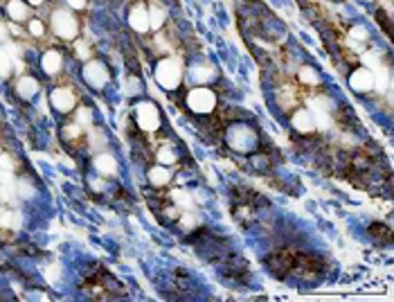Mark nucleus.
Returning <instances> with one entry per match:
<instances>
[{
	"label": "nucleus",
	"mask_w": 394,
	"mask_h": 302,
	"mask_svg": "<svg viewBox=\"0 0 394 302\" xmlns=\"http://www.w3.org/2000/svg\"><path fill=\"white\" fill-rule=\"evenodd\" d=\"M135 118H138V124L145 131H156L158 124H160V118H158V108L151 104V101H145V104H138L135 108Z\"/></svg>",
	"instance_id": "nucleus-5"
},
{
	"label": "nucleus",
	"mask_w": 394,
	"mask_h": 302,
	"mask_svg": "<svg viewBox=\"0 0 394 302\" xmlns=\"http://www.w3.org/2000/svg\"><path fill=\"white\" fill-rule=\"evenodd\" d=\"M61 66H63V56L56 50H50L43 54V70L48 75H56L61 70Z\"/></svg>",
	"instance_id": "nucleus-11"
},
{
	"label": "nucleus",
	"mask_w": 394,
	"mask_h": 302,
	"mask_svg": "<svg viewBox=\"0 0 394 302\" xmlns=\"http://www.w3.org/2000/svg\"><path fill=\"white\" fill-rule=\"evenodd\" d=\"M50 100H52V104H54L56 111H61V113L73 111V106H74V95H73V90H68V88L52 90Z\"/></svg>",
	"instance_id": "nucleus-8"
},
{
	"label": "nucleus",
	"mask_w": 394,
	"mask_h": 302,
	"mask_svg": "<svg viewBox=\"0 0 394 302\" xmlns=\"http://www.w3.org/2000/svg\"><path fill=\"white\" fill-rule=\"evenodd\" d=\"M162 23H165V11H162L160 7L149 9V27L158 29V27H162Z\"/></svg>",
	"instance_id": "nucleus-19"
},
{
	"label": "nucleus",
	"mask_w": 394,
	"mask_h": 302,
	"mask_svg": "<svg viewBox=\"0 0 394 302\" xmlns=\"http://www.w3.org/2000/svg\"><path fill=\"white\" fill-rule=\"evenodd\" d=\"M228 145L232 147L234 151H241V153H248L257 147V135L255 131L246 126V124H237L228 131Z\"/></svg>",
	"instance_id": "nucleus-1"
},
{
	"label": "nucleus",
	"mask_w": 394,
	"mask_h": 302,
	"mask_svg": "<svg viewBox=\"0 0 394 302\" xmlns=\"http://www.w3.org/2000/svg\"><path fill=\"white\" fill-rule=\"evenodd\" d=\"M0 212H2V210H0Z\"/></svg>",
	"instance_id": "nucleus-40"
},
{
	"label": "nucleus",
	"mask_w": 394,
	"mask_h": 302,
	"mask_svg": "<svg viewBox=\"0 0 394 302\" xmlns=\"http://www.w3.org/2000/svg\"><path fill=\"white\" fill-rule=\"evenodd\" d=\"M349 84H351V88L358 90V93H367V90H372V86H374L372 70H369V68H358L356 73H351Z\"/></svg>",
	"instance_id": "nucleus-7"
},
{
	"label": "nucleus",
	"mask_w": 394,
	"mask_h": 302,
	"mask_svg": "<svg viewBox=\"0 0 394 302\" xmlns=\"http://www.w3.org/2000/svg\"><path fill=\"white\" fill-rule=\"evenodd\" d=\"M95 169L99 174H104V176H113V174L117 172V162L108 151H104V153H99V156L95 158Z\"/></svg>",
	"instance_id": "nucleus-10"
},
{
	"label": "nucleus",
	"mask_w": 394,
	"mask_h": 302,
	"mask_svg": "<svg viewBox=\"0 0 394 302\" xmlns=\"http://www.w3.org/2000/svg\"><path fill=\"white\" fill-rule=\"evenodd\" d=\"M66 135H73V138L79 135V124H70V126L66 129Z\"/></svg>",
	"instance_id": "nucleus-34"
},
{
	"label": "nucleus",
	"mask_w": 394,
	"mask_h": 302,
	"mask_svg": "<svg viewBox=\"0 0 394 302\" xmlns=\"http://www.w3.org/2000/svg\"><path fill=\"white\" fill-rule=\"evenodd\" d=\"M29 32H32L34 36H43V23H41V21H32V23H29Z\"/></svg>",
	"instance_id": "nucleus-29"
},
{
	"label": "nucleus",
	"mask_w": 394,
	"mask_h": 302,
	"mask_svg": "<svg viewBox=\"0 0 394 302\" xmlns=\"http://www.w3.org/2000/svg\"><path fill=\"white\" fill-rule=\"evenodd\" d=\"M16 90L23 100H29V97H34L36 93H39V81L32 79V77H23V79H18Z\"/></svg>",
	"instance_id": "nucleus-12"
},
{
	"label": "nucleus",
	"mask_w": 394,
	"mask_h": 302,
	"mask_svg": "<svg viewBox=\"0 0 394 302\" xmlns=\"http://www.w3.org/2000/svg\"><path fill=\"white\" fill-rule=\"evenodd\" d=\"M172 199H173V203H176V205L185 207V210H192V207H194V199H192L187 192H183V190H173L172 192Z\"/></svg>",
	"instance_id": "nucleus-17"
},
{
	"label": "nucleus",
	"mask_w": 394,
	"mask_h": 302,
	"mask_svg": "<svg viewBox=\"0 0 394 302\" xmlns=\"http://www.w3.org/2000/svg\"><path fill=\"white\" fill-rule=\"evenodd\" d=\"M83 79L95 88H101L108 81V70H106V66L101 61H88L83 66Z\"/></svg>",
	"instance_id": "nucleus-6"
},
{
	"label": "nucleus",
	"mask_w": 394,
	"mask_h": 302,
	"mask_svg": "<svg viewBox=\"0 0 394 302\" xmlns=\"http://www.w3.org/2000/svg\"><path fill=\"white\" fill-rule=\"evenodd\" d=\"M93 190H97V192H101V190H104V185L99 183V178H93Z\"/></svg>",
	"instance_id": "nucleus-36"
},
{
	"label": "nucleus",
	"mask_w": 394,
	"mask_h": 302,
	"mask_svg": "<svg viewBox=\"0 0 394 302\" xmlns=\"http://www.w3.org/2000/svg\"><path fill=\"white\" fill-rule=\"evenodd\" d=\"M0 169H2V172H11V169H14V160H11L9 156H2V153H0Z\"/></svg>",
	"instance_id": "nucleus-27"
},
{
	"label": "nucleus",
	"mask_w": 394,
	"mask_h": 302,
	"mask_svg": "<svg viewBox=\"0 0 394 302\" xmlns=\"http://www.w3.org/2000/svg\"><path fill=\"white\" fill-rule=\"evenodd\" d=\"M21 217L16 212H0V226L2 228H18Z\"/></svg>",
	"instance_id": "nucleus-20"
},
{
	"label": "nucleus",
	"mask_w": 394,
	"mask_h": 302,
	"mask_svg": "<svg viewBox=\"0 0 394 302\" xmlns=\"http://www.w3.org/2000/svg\"><path fill=\"white\" fill-rule=\"evenodd\" d=\"M11 63H14V59H11V54L7 52V48H0V77H7V75H9Z\"/></svg>",
	"instance_id": "nucleus-18"
},
{
	"label": "nucleus",
	"mask_w": 394,
	"mask_h": 302,
	"mask_svg": "<svg viewBox=\"0 0 394 302\" xmlns=\"http://www.w3.org/2000/svg\"><path fill=\"white\" fill-rule=\"evenodd\" d=\"M293 126L297 131H302V133L316 129L313 118H311V111H297V113H295V115H293Z\"/></svg>",
	"instance_id": "nucleus-13"
},
{
	"label": "nucleus",
	"mask_w": 394,
	"mask_h": 302,
	"mask_svg": "<svg viewBox=\"0 0 394 302\" xmlns=\"http://www.w3.org/2000/svg\"><path fill=\"white\" fill-rule=\"evenodd\" d=\"M363 61H365V68L376 70V68H381V52H365V54H363Z\"/></svg>",
	"instance_id": "nucleus-21"
},
{
	"label": "nucleus",
	"mask_w": 394,
	"mask_h": 302,
	"mask_svg": "<svg viewBox=\"0 0 394 302\" xmlns=\"http://www.w3.org/2000/svg\"><path fill=\"white\" fill-rule=\"evenodd\" d=\"M180 77H183V70H180V63L176 59H162L156 68V81L162 88H176L180 84Z\"/></svg>",
	"instance_id": "nucleus-2"
},
{
	"label": "nucleus",
	"mask_w": 394,
	"mask_h": 302,
	"mask_svg": "<svg viewBox=\"0 0 394 302\" xmlns=\"http://www.w3.org/2000/svg\"><path fill=\"white\" fill-rule=\"evenodd\" d=\"M52 27H54V32L59 34L61 39H74L79 32L77 21H74L73 14L68 9H59L52 14Z\"/></svg>",
	"instance_id": "nucleus-3"
},
{
	"label": "nucleus",
	"mask_w": 394,
	"mask_h": 302,
	"mask_svg": "<svg viewBox=\"0 0 394 302\" xmlns=\"http://www.w3.org/2000/svg\"><path fill=\"white\" fill-rule=\"evenodd\" d=\"M68 5L73 7V9H83V7H86V0H68Z\"/></svg>",
	"instance_id": "nucleus-33"
},
{
	"label": "nucleus",
	"mask_w": 394,
	"mask_h": 302,
	"mask_svg": "<svg viewBox=\"0 0 394 302\" xmlns=\"http://www.w3.org/2000/svg\"><path fill=\"white\" fill-rule=\"evenodd\" d=\"M351 39L354 41H365L367 39V29L365 27H354L351 29Z\"/></svg>",
	"instance_id": "nucleus-28"
},
{
	"label": "nucleus",
	"mask_w": 394,
	"mask_h": 302,
	"mask_svg": "<svg viewBox=\"0 0 394 302\" xmlns=\"http://www.w3.org/2000/svg\"><path fill=\"white\" fill-rule=\"evenodd\" d=\"M7 14H9V18H14L16 23H21L23 18H27V7H25L23 0H9V5H7Z\"/></svg>",
	"instance_id": "nucleus-14"
},
{
	"label": "nucleus",
	"mask_w": 394,
	"mask_h": 302,
	"mask_svg": "<svg viewBox=\"0 0 394 302\" xmlns=\"http://www.w3.org/2000/svg\"><path fill=\"white\" fill-rule=\"evenodd\" d=\"M7 39V27L5 25H0V41H5Z\"/></svg>",
	"instance_id": "nucleus-37"
},
{
	"label": "nucleus",
	"mask_w": 394,
	"mask_h": 302,
	"mask_svg": "<svg viewBox=\"0 0 394 302\" xmlns=\"http://www.w3.org/2000/svg\"><path fill=\"white\" fill-rule=\"evenodd\" d=\"M374 73H376V77H374V84L378 86V90H385V88H388V73H385L383 68H376Z\"/></svg>",
	"instance_id": "nucleus-22"
},
{
	"label": "nucleus",
	"mask_w": 394,
	"mask_h": 302,
	"mask_svg": "<svg viewBox=\"0 0 394 302\" xmlns=\"http://www.w3.org/2000/svg\"><path fill=\"white\" fill-rule=\"evenodd\" d=\"M169 178H172V174H169V169H165V167H153L149 172V180L153 185H167Z\"/></svg>",
	"instance_id": "nucleus-16"
},
{
	"label": "nucleus",
	"mask_w": 394,
	"mask_h": 302,
	"mask_svg": "<svg viewBox=\"0 0 394 302\" xmlns=\"http://www.w3.org/2000/svg\"><path fill=\"white\" fill-rule=\"evenodd\" d=\"M187 104H189V108L196 113H210L212 108H214V104H217V97L207 88H194L187 95Z\"/></svg>",
	"instance_id": "nucleus-4"
},
{
	"label": "nucleus",
	"mask_w": 394,
	"mask_h": 302,
	"mask_svg": "<svg viewBox=\"0 0 394 302\" xmlns=\"http://www.w3.org/2000/svg\"><path fill=\"white\" fill-rule=\"evenodd\" d=\"M18 194H21V196H25V199H32L34 190H32V187H29V185H25V183H18Z\"/></svg>",
	"instance_id": "nucleus-30"
},
{
	"label": "nucleus",
	"mask_w": 394,
	"mask_h": 302,
	"mask_svg": "<svg viewBox=\"0 0 394 302\" xmlns=\"http://www.w3.org/2000/svg\"><path fill=\"white\" fill-rule=\"evenodd\" d=\"M77 52H79V56H81V59H86V56H88V50H86V45H83L81 41L77 43Z\"/></svg>",
	"instance_id": "nucleus-35"
},
{
	"label": "nucleus",
	"mask_w": 394,
	"mask_h": 302,
	"mask_svg": "<svg viewBox=\"0 0 394 302\" xmlns=\"http://www.w3.org/2000/svg\"><path fill=\"white\" fill-rule=\"evenodd\" d=\"M128 25H131L135 32H147V29H149V11L142 5L133 7L131 14H128Z\"/></svg>",
	"instance_id": "nucleus-9"
},
{
	"label": "nucleus",
	"mask_w": 394,
	"mask_h": 302,
	"mask_svg": "<svg viewBox=\"0 0 394 302\" xmlns=\"http://www.w3.org/2000/svg\"><path fill=\"white\" fill-rule=\"evenodd\" d=\"M90 120H93V115H90V108H79L77 111V124H88L90 126Z\"/></svg>",
	"instance_id": "nucleus-25"
},
{
	"label": "nucleus",
	"mask_w": 394,
	"mask_h": 302,
	"mask_svg": "<svg viewBox=\"0 0 394 302\" xmlns=\"http://www.w3.org/2000/svg\"><path fill=\"white\" fill-rule=\"evenodd\" d=\"M48 280L50 282L59 280V266H50V269H48Z\"/></svg>",
	"instance_id": "nucleus-32"
},
{
	"label": "nucleus",
	"mask_w": 394,
	"mask_h": 302,
	"mask_svg": "<svg viewBox=\"0 0 394 302\" xmlns=\"http://www.w3.org/2000/svg\"><path fill=\"white\" fill-rule=\"evenodd\" d=\"M0 153H2V151H0Z\"/></svg>",
	"instance_id": "nucleus-39"
},
{
	"label": "nucleus",
	"mask_w": 394,
	"mask_h": 302,
	"mask_svg": "<svg viewBox=\"0 0 394 302\" xmlns=\"http://www.w3.org/2000/svg\"><path fill=\"white\" fill-rule=\"evenodd\" d=\"M196 224H198V217H196V214H185V217L180 219V226H183V228H194Z\"/></svg>",
	"instance_id": "nucleus-26"
},
{
	"label": "nucleus",
	"mask_w": 394,
	"mask_h": 302,
	"mask_svg": "<svg viewBox=\"0 0 394 302\" xmlns=\"http://www.w3.org/2000/svg\"><path fill=\"white\" fill-rule=\"evenodd\" d=\"M138 88H140L138 79H128V81H126V93H128V95H135V93H138Z\"/></svg>",
	"instance_id": "nucleus-31"
},
{
	"label": "nucleus",
	"mask_w": 394,
	"mask_h": 302,
	"mask_svg": "<svg viewBox=\"0 0 394 302\" xmlns=\"http://www.w3.org/2000/svg\"><path fill=\"white\" fill-rule=\"evenodd\" d=\"M29 2H32V5H41V2H43V0H29Z\"/></svg>",
	"instance_id": "nucleus-38"
},
{
	"label": "nucleus",
	"mask_w": 394,
	"mask_h": 302,
	"mask_svg": "<svg viewBox=\"0 0 394 302\" xmlns=\"http://www.w3.org/2000/svg\"><path fill=\"white\" fill-rule=\"evenodd\" d=\"M158 160L165 162V165H169V162L176 160V156H173V151L169 149V147H162V149L158 151Z\"/></svg>",
	"instance_id": "nucleus-24"
},
{
	"label": "nucleus",
	"mask_w": 394,
	"mask_h": 302,
	"mask_svg": "<svg viewBox=\"0 0 394 302\" xmlns=\"http://www.w3.org/2000/svg\"><path fill=\"white\" fill-rule=\"evenodd\" d=\"M192 79L196 84H205V81H212L214 79V70L207 66H194L192 68Z\"/></svg>",
	"instance_id": "nucleus-15"
},
{
	"label": "nucleus",
	"mask_w": 394,
	"mask_h": 302,
	"mask_svg": "<svg viewBox=\"0 0 394 302\" xmlns=\"http://www.w3.org/2000/svg\"><path fill=\"white\" fill-rule=\"evenodd\" d=\"M300 79L304 84H318V75L313 73L311 68H302L300 70Z\"/></svg>",
	"instance_id": "nucleus-23"
}]
</instances>
